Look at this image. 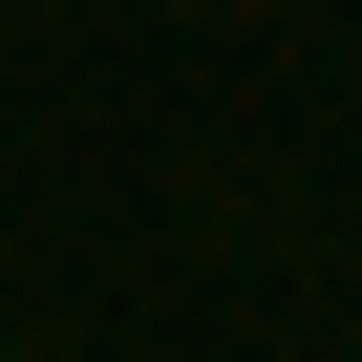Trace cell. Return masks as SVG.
<instances>
[{
	"mask_svg": "<svg viewBox=\"0 0 362 362\" xmlns=\"http://www.w3.org/2000/svg\"><path fill=\"white\" fill-rule=\"evenodd\" d=\"M0 362H22V341H0Z\"/></svg>",
	"mask_w": 362,
	"mask_h": 362,
	"instance_id": "obj_1",
	"label": "cell"
}]
</instances>
